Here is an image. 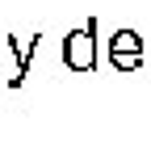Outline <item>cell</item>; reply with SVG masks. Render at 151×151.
Returning a JSON list of instances; mask_svg holds the SVG:
<instances>
[{
  "label": "cell",
  "mask_w": 151,
  "mask_h": 151,
  "mask_svg": "<svg viewBox=\"0 0 151 151\" xmlns=\"http://www.w3.org/2000/svg\"><path fill=\"white\" fill-rule=\"evenodd\" d=\"M63 63L71 71H92L97 67V21H84L63 38Z\"/></svg>",
  "instance_id": "cell-1"
},
{
  "label": "cell",
  "mask_w": 151,
  "mask_h": 151,
  "mask_svg": "<svg viewBox=\"0 0 151 151\" xmlns=\"http://www.w3.org/2000/svg\"><path fill=\"white\" fill-rule=\"evenodd\" d=\"M105 50H109V63L118 67V71H134V67L143 63L147 42H143L134 29H118V34L109 38V46H105Z\"/></svg>",
  "instance_id": "cell-2"
},
{
  "label": "cell",
  "mask_w": 151,
  "mask_h": 151,
  "mask_svg": "<svg viewBox=\"0 0 151 151\" xmlns=\"http://www.w3.org/2000/svg\"><path fill=\"white\" fill-rule=\"evenodd\" d=\"M147 46H151V38H147Z\"/></svg>",
  "instance_id": "cell-3"
}]
</instances>
